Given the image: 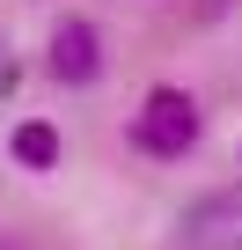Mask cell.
<instances>
[{"label":"cell","instance_id":"obj_1","mask_svg":"<svg viewBox=\"0 0 242 250\" xmlns=\"http://www.w3.org/2000/svg\"><path fill=\"white\" fill-rule=\"evenodd\" d=\"M132 147L154 155V162H176L198 147V103L184 88H154L140 110H132Z\"/></svg>","mask_w":242,"mask_h":250},{"label":"cell","instance_id":"obj_2","mask_svg":"<svg viewBox=\"0 0 242 250\" xmlns=\"http://www.w3.org/2000/svg\"><path fill=\"white\" fill-rule=\"evenodd\" d=\"M184 250H242V184H227L184 213Z\"/></svg>","mask_w":242,"mask_h":250},{"label":"cell","instance_id":"obj_3","mask_svg":"<svg viewBox=\"0 0 242 250\" xmlns=\"http://www.w3.org/2000/svg\"><path fill=\"white\" fill-rule=\"evenodd\" d=\"M44 66H52V81L88 88V81L103 74V37H95V22H81V15H74V22H59V30H52V59H44Z\"/></svg>","mask_w":242,"mask_h":250},{"label":"cell","instance_id":"obj_4","mask_svg":"<svg viewBox=\"0 0 242 250\" xmlns=\"http://www.w3.org/2000/svg\"><path fill=\"white\" fill-rule=\"evenodd\" d=\"M8 155H15L22 169H52V162H59V133H52L44 118H22L15 140H8Z\"/></svg>","mask_w":242,"mask_h":250},{"label":"cell","instance_id":"obj_5","mask_svg":"<svg viewBox=\"0 0 242 250\" xmlns=\"http://www.w3.org/2000/svg\"><path fill=\"white\" fill-rule=\"evenodd\" d=\"M15 81H22V59L8 52V37H0V103H8V96H15Z\"/></svg>","mask_w":242,"mask_h":250}]
</instances>
